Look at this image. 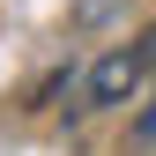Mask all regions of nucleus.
Here are the masks:
<instances>
[{"label": "nucleus", "instance_id": "nucleus-1", "mask_svg": "<svg viewBox=\"0 0 156 156\" xmlns=\"http://www.w3.org/2000/svg\"><path fill=\"white\" fill-rule=\"evenodd\" d=\"M156 67V30L149 37H134V45H119V52H104L97 67H82L74 74V104L67 112H104V104H134V89H141V74Z\"/></svg>", "mask_w": 156, "mask_h": 156}]
</instances>
